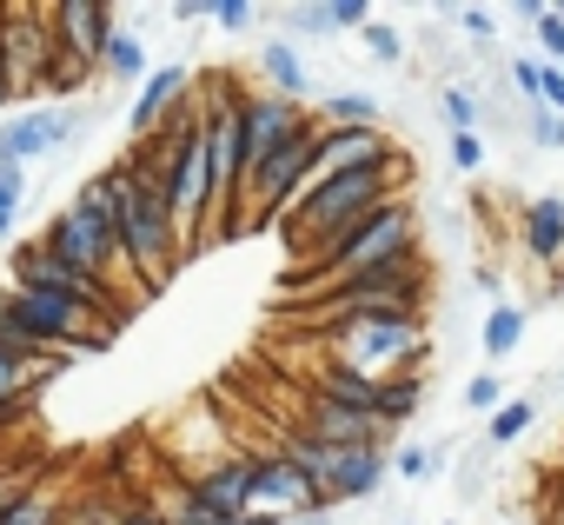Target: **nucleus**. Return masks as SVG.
I'll return each mask as SVG.
<instances>
[{
    "label": "nucleus",
    "instance_id": "36",
    "mask_svg": "<svg viewBox=\"0 0 564 525\" xmlns=\"http://www.w3.org/2000/svg\"><path fill=\"white\" fill-rule=\"evenodd\" d=\"M524 140H538V147H564V114H551V107H524Z\"/></svg>",
    "mask_w": 564,
    "mask_h": 525
},
{
    "label": "nucleus",
    "instance_id": "46",
    "mask_svg": "<svg viewBox=\"0 0 564 525\" xmlns=\"http://www.w3.org/2000/svg\"><path fill=\"white\" fill-rule=\"evenodd\" d=\"M8 233H14V213H0V239H8Z\"/></svg>",
    "mask_w": 564,
    "mask_h": 525
},
{
    "label": "nucleus",
    "instance_id": "6",
    "mask_svg": "<svg viewBox=\"0 0 564 525\" xmlns=\"http://www.w3.org/2000/svg\"><path fill=\"white\" fill-rule=\"evenodd\" d=\"M425 287H432V274H425V259L412 253V259H392V267H379V274H359V280L319 293L326 300L319 320L339 326V320H359V313H419L425 307Z\"/></svg>",
    "mask_w": 564,
    "mask_h": 525
},
{
    "label": "nucleus",
    "instance_id": "7",
    "mask_svg": "<svg viewBox=\"0 0 564 525\" xmlns=\"http://www.w3.org/2000/svg\"><path fill=\"white\" fill-rule=\"evenodd\" d=\"M0 61H8V81H14V100H34L61 61V28H54V8H21L8 0L0 8Z\"/></svg>",
    "mask_w": 564,
    "mask_h": 525
},
{
    "label": "nucleus",
    "instance_id": "15",
    "mask_svg": "<svg viewBox=\"0 0 564 525\" xmlns=\"http://www.w3.org/2000/svg\"><path fill=\"white\" fill-rule=\"evenodd\" d=\"M386 160H399V140H386V127H326V140H319V173H313V180L359 173V167H386Z\"/></svg>",
    "mask_w": 564,
    "mask_h": 525
},
{
    "label": "nucleus",
    "instance_id": "8",
    "mask_svg": "<svg viewBox=\"0 0 564 525\" xmlns=\"http://www.w3.org/2000/svg\"><path fill=\"white\" fill-rule=\"evenodd\" d=\"M8 280L14 287H34V293H61V300H74V307H87V313H107V320H127V293L120 287H107V280H94V274H74L67 259H54L41 239H28V246H14L8 253Z\"/></svg>",
    "mask_w": 564,
    "mask_h": 525
},
{
    "label": "nucleus",
    "instance_id": "29",
    "mask_svg": "<svg viewBox=\"0 0 564 525\" xmlns=\"http://www.w3.org/2000/svg\"><path fill=\"white\" fill-rule=\"evenodd\" d=\"M438 114L452 120V133H478V120H485V100H478V87L452 81V87L438 94Z\"/></svg>",
    "mask_w": 564,
    "mask_h": 525
},
{
    "label": "nucleus",
    "instance_id": "2",
    "mask_svg": "<svg viewBox=\"0 0 564 525\" xmlns=\"http://www.w3.org/2000/svg\"><path fill=\"white\" fill-rule=\"evenodd\" d=\"M405 180H412V160H405V153H399V160H386V167H359V173L313 180V186L293 200V213L279 219V233H286L293 259H313L319 246H333L339 233H352L366 213H379V206L405 200V193H399Z\"/></svg>",
    "mask_w": 564,
    "mask_h": 525
},
{
    "label": "nucleus",
    "instance_id": "31",
    "mask_svg": "<svg viewBox=\"0 0 564 525\" xmlns=\"http://www.w3.org/2000/svg\"><path fill=\"white\" fill-rule=\"evenodd\" d=\"M87 81H94V67H87V61H74V54L61 47V61H54V74H47V87H41V94H54L61 107H74V94H80Z\"/></svg>",
    "mask_w": 564,
    "mask_h": 525
},
{
    "label": "nucleus",
    "instance_id": "12",
    "mask_svg": "<svg viewBox=\"0 0 564 525\" xmlns=\"http://www.w3.org/2000/svg\"><path fill=\"white\" fill-rule=\"evenodd\" d=\"M54 28H61V47L100 74L107 67V47L120 41V8H107V0H61Z\"/></svg>",
    "mask_w": 564,
    "mask_h": 525
},
{
    "label": "nucleus",
    "instance_id": "14",
    "mask_svg": "<svg viewBox=\"0 0 564 525\" xmlns=\"http://www.w3.org/2000/svg\"><path fill=\"white\" fill-rule=\"evenodd\" d=\"M193 94V74H186V61H166V67H153L147 81H140V94H133V107H127V133H133V147L140 140H153L160 133V120L180 107Z\"/></svg>",
    "mask_w": 564,
    "mask_h": 525
},
{
    "label": "nucleus",
    "instance_id": "1",
    "mask_svg": "<svg viewBox=\"0 0 564 525\" xmlns=\"http://www.w3.org/2000/svg\"><path fill=\"white\" fill-rule=\"evenodd\" d=\"M94 180H100V193H107V206H113L120 253H127V274L140 280V293L166 287L193 246H186V233H180V219H173V206H166L160 167H153L140 147H127V153H120L113 167H100Z\"/></svg>",
    "mask_w": 564,
    "mask_h": 525
},
{
    "label": "nucleus",
    "instance_id": "38",
    "mask_svg": "<svg viewBox=\"0 0 564 525\" xmlns=\"http://www.w3.org/2000/svg\"><path fill=\"white\" fill-rule=\"evenodd\" d=\"M259 21V8L252 0H213V28H226V34H246Z\"/></svg>",
    "mask_w": 564,
    "mask_h": 525
},
{
    "label": "nucleus",
    "instance_id": "43",
    "mask_svg": "<svg viewBox=\"0 0 564 525\" xmlns=\"http://www.w3.org/2000/svg\"><path fill=\"white\" fill-rule=\"evenodd\" d=\"M544 525H564V479H557V492L544 499Z\"/></svg>",
    "mask_w": 564,
    "mask_h": 525
},
{
    "label": "nucleus",
    "instance_id": "10",
    "mask_svg": "<svg viewBox=\"0 0 564 525\" xmlns=\"http://www.w3.org/2000/svg\"><path fill=\"white\" fill-rule=\"evenodd\" d=\"M300 127H313V107H300V100H279V94H246L239 100V140H246V180L279 153V147H286ZM246 213V206H239Z\"/></svg>",
    "mask_w": 564,
    "mask_h": 525
},
{
    "label": "nucleus",
    "instance_id": "3",
    "mask_svg": "<svg viewBox=\"0 0 564 525\" xmlns=\"http://www.w3.org/2000/svg\"><path fill=\"white\" fill-rule=\"evenodd\" d=\"M412 253H419V206H412V200H392V206L366 213L352 233H339L333 246H319L313 259H300V267L286 274V287H319V293H333V287H346V280H359V274H379V267L412 259Z\"/></svg>",
    "mask_w": 564,
    "mask_h": 525
},
{
    "label": "nucleus",
    "instance_id": "39",
    "mask_svg": "<svg viewBox=\"0 0 564 525\" xmlns=\"http://www.w3.org/2000/svg\"><path fill=\"white\" fill-rule=\"evenodd\" d=\"M445 140H452V167L458 173H478L485 167V140L478 133H445Z\"/></svg>",
    "mask_w": 564,
    "mask_h": 525
},
{
    "label": "nucleus",
    "instance_id": "18",
    "mask_svg": "<svg viewBox=\"0 0 564 525\" xmlns=\"http://www.w3.org/2000/svg\"><path fill=\"white\" fill-rule=\"evenodd\" d=\"M259 74H265V94L300 100V107H306L313 74H306V61H300V47H293V41H265V47H259Z\"/></svg>",
    "mask_w": 564,
    "mask_h": 525
},
{
    "label": "nucleus",
    "instance_id": "28",
    "mask_svg": "<svg viewBox=\"0 0 564 525\" xmlns=\"http://www.w3.org/2000/svg\"><path fill=\"white\" fill-rule=\"evenodd\" d=\"M67 499L74 492H54V485H34L21 505H14V518L8 525H67Z\"/></svg>",
    "mask_w": 564,
    "mask_h": 525
},
{
    "label": "nucleus",
    "instance_id": "45",
    "mask_svg": "<svg viewBox=\"0 0 564 525\" xmlns=\"http://www.w3.org/2000/svg\"><path fill=\"white\" fill-rule=\"evenodd\" d=\"M293 525H333V512H300Z\"/></svg>",
    "mask_w": 564,
    "mask_h": 525
},
{
    "label": "nucleus",
    "instance_id": "35",
    "mask_svg": "<svg viewBox=\"0 0 564 525\" xmlns=\"http://www.w3.org/2000/svg\"><path fill=\"white\" fill-rule=\"evenodd\" d=\"M286 28L300 34V41H333L339 28H333V0L326 8H286Z\"/></svg>",
    "mask_w": 564,
    "mask_h": 525
},
{
    "label": "nucleus",
    "instance_id": "26",
    "mask_svg": "<svg viewBox=\"0 0 564 525\" xmlns=\"http://www.w3.org/2000/svg\"><path fill=\"white\" fill-rule=\"evenodd\" d=\"M107 81H120V87H133V81H147L153 67H147V34H127L120 28V41L107 47V67H100Z\"/></svg>",
    "mask_w": 564,
    "mask_h": 525
},
{
    "label": "nucleus",
    "instance_id": "24",
    "mask_svg": "<svg viewBox=\"0 0 564 525\" xmlns=\"http://www.w3.org/2000/svg\"><path fill=\"white\" fill-rule=\"evenodd\" d=\"M34 386H41V366H14L8 353H0V426H14L28 413Z\"/></svg>",
    "mask_w": 564,
    "mask_h": 525
},
{
    "label": "nucleus",
    "instance_id": "20",
    "mask_svg": "<svg viewBox=\"0 0 564 525\" xmlns=\"http://www.w3.org/2000/svg\"><path fill=\"white\" fill-rule=\"evenodd\" d=\"M524 246L538 259H564V200L557 193H538L524 206Z\"/></svg>",
    "mask_w": 564,
    "mask_h": 525
},
{
    "label": "nucleus",
    "instance_id": "25",
    "mask_svg": "<svg viewBox=\"0 0 564 525\" xmlns=\"http://www.w3.org/2000/svg\"><path fill=\"white\" fill-rule=\"evenodd\" d=\"M538 413H544V406H538V393L505 399V406H498V419H485V439H491V446H518V439L538 426Z\"/></svg>",
    "mask_w": 564,
    "mask_h": 525
},
{
    "label": "nucleus",
    "instance_id": "30",
    "mask_svg": "<svg viewBox=\"0 0 564 525\" xmlns=\"http://www.w3.org/2000/svg\"><path fill=\"white\" fill-rule=\"evenodd\" d=\"M445 452H452V439H438V446H405V452H392V472H399V479H438V472H445Z\"/></svg>",
    "mask_w": 564,
    "mask_h": 525
},
{
    "label": "nucleus",
    "instance_id": "33",
    "mask_svg": "<svg viewBox=\"0 0 564 525\" xmlns=\"http://www.w3.org/2000/svg\"><path fill=\"white\" fill-rule=\"evenodd\" d=\"M498 406H505V379H498V373H471V379H465V413L498 419Z\"/></svg>",
    "mask_w": 564,
    "mask_h": 525
},
{
    "label": "nucleus",
    "instance_id": "37",
    "mask_svg": "<svg viewBox=\"0 0 564 525\" xmlns=\"http://www.w3.org/2000/svg\"><path fill=\"white\" fill-rule=\"evenodd\" d=\"M34 485H41V479H34L28 465H14V472H0V525L14 518V505H21V499H28Z\"/></svg>",
    "mask_w": 564,
    "mask_h": 525
},
{
    "label": "nucleus",
    "instance_id": "17",
    "mask_svg": "<svg viewBox=\"0 0 564 525\" xmlns=\"http://www.w3.org/2000/svg\"><path fill=\"white\" fill-rule=\"evenodd\" d=\"M386 479H392V452H386V446H366V452H339V465H333V505L372 499Z\"/></svg>",
    "mask_w": 564,
    "mask_h": 525
},
{
    "label": "nucleus",
    "instance_id": "34",
    "mask_svg": "<svg viewBox=\"0 0 564 525\" xmlns=\"http://www.w3.org/2000/svg\"><path fill=\"white\" fill-rule=\"evenodd\" d=\"M359 47H366L379 67H399V61H405V34H399V28H386V21H372V28L359 34Z\"/></svg>",
    "mask_w": 564,
    "mask_h": 525
},
{
    "label": "nucleus",
    "instance_id": "40",
    "mask_svg": "<svg viewBox=\"0 0 564 525\" xmlns=\"http://www.w3.org/2000/svg\"><path fill=\"white\" fill-rule=\"evenodd\" d=\"M538 107L564 114V67H551V61H544V74H538Z\"/></svg>",
    "mask_w": 564,
    "mask_h": 525
},
{
    "label": "nucleus",
    "instance_id": "13",
    "mask_svg": "<svg viewBox=\"0 0 564 525\" xmlns=\"http://www.w3.org/2000/svg\"><path fill=\"white\" fill-rule=\"evenodd\" d=\"M186 485H193V499H199L206 512H219V518L246 525V518H252V485H259V459H252V452H226L219 465L193 472Z\"/></svg>",
    "mask_w": 564,
    "mask_h": 525
},
{
    "label": "nucleus",
    "instance_id": "16",
    "mask_svg": "<svg viewBox=\"0 0 564 525\" xmlns=\"http://www.w3.org/2000/svg\"><path fill=\"white\" fill-rule=\"evenodd\" d=\"M300 432H313V439H326V446H339V452H366V446H386V439H392L372 413L333 406V399H319V393H306V426H300Z\"/></svg>",
    "mask_w": 564,
    "mask_h": 525
},
{
    "label": "nucleus",
    "instance_id": "47",
    "mask_svg": "<svg viewBox=\"0 0 564 525\" xmlns=\"http://www.w3.org/2000/svg\"><path fill=\"white\" fill-rule=\"evenodd\" d=\"M246 525H272V518H246Z\"/></svg>",
    "mask_w": 564,
    "mask_h": 525
},
{
    "label": "nucleus",
    "instance_id": "21",
    "mask_svg": "<svg viewBox=\"0 0 564 525\" xmlns=\"http://www.w3.org/2000/svg\"><path fill=\"white\" fill-rule=\"evenodd\" d=\"M313 120L319 127H379L386 120V107H379V94H326L319 107H313Z\"/></svg>",
    "mask_w": 564,
    "mask_h": 525
},
{
    "label": "nucleus",
    "instance_id": "27",
    "mask_svg": "<svg viewBox=\"0 0 564 525\" xmlns=\"http://www.w3.org/2000/svg\"><path fill=\"white\" fill-rule=\"evenodd\" d=\"M478 340H485V360H511V353L524 346V313H518V307H491Z\"/></svg>",
    "mask_w": 564,
    "mask_h": 525
},
{
    "label": "nucleus",
    "instance_id": "19",
    "mask_svg": "<svg viewBox=\"0 0 564 525\" xmlns=\"http://www.w3.org/2000/svg\"><path fill=\"white\" fill-rule=\"evenodd\" d=\"M313 393H319V399H333V406H352V413H372V419H379V393H386V379H366V373H352V366L326 360V366H319V379H313Z\"/></svg>",
    "mask_w": 564,
    "mask_h": 525
},
{
    "label": "nucleus",
    "instance_id": "44",
    "mask_svg": "<svg viewBox=\"0 0 564 525\" xmlns=\"http://www.w3.org/2000/svg\"><path fill=\"white\" fill-rule=\"evenodd\" d=\"M0 107H21L14 100V81H8V61H0Z\"/></svg>",
    "mask_w": 564,
    "mask_h": 525
},
{
    "label": "nucleus",
    "instance_id": "23",
    "mask_svg": "<svg viewBox=\"0 0 564 525\" xmlns=\"http://www.w3.org/2000/svg\"><path fill=\"white\" fill-rule=\"evenodd\" d=\"M511 14H518V21H524L531 34H538V47H544V61L557 67V61H564V14L551 8V0H518V8H511Z\"/></svg>",
    "mask_w": 564,
    "mask_h": 525
},
{
    "label": "nucleus",
    "instance_id": "9",
    "mask_svg": "<svg viewBox=\"0 0 564 525\" xmlns=\"http://www.w3.org/2000/svg\"><path fill=\"white\" fill-rule=\"evenodd\" d=\"M100 107L107 100H94V107H21V114H8L0 120V147H8L21 167H34V160H54V153H67L94 120H100Z\"/></svg>",
    "mask_w": 564,
    "mask_h": 525
},
{
    "label": "nucleus",
    "instance_id": "22",
    "mask_svg": "<svg viewBox=\"0 0 564 525\" xmlns=\"http://www.w3.org/2000/svg\"><path fill=\"white\" fill-rule=\"evenodd\" d=\"M419 406H425V373H399V379H386V393H379V426L399 432V426L419 419Z\"/></svg>",
    "mask_w": 564,
    "mask_h": 525
},
{
    "label": "nucleus",
    "instance_id": "41",
    "mask_svg": "<svg viewBox=\"0 0 564 525\" xmlns=\"http://www.w3.org/2000/svg\"><path fill=\"white\" fill-rule=\"evenodd\" d=\"M180 28H199V21H213V0H173V8H166Z\"/></svg>",
    "mask_w": 564,
    "mask_h": 525
},
{
    "label": "nucleus",
    "instance_id": "11",
    "mask_svg": "<svg viewBox=\"0 0 564 525\" xmlns=\"http://www.w3.org/2000/svg\"><path fill=\"white\" fill-rule=\"evenodd\" d=\"M300 512H333L313 479L286 459V452H259V485H252V518H272V525H293Z\"/></svg>",
    "mask_w": 564,
    "mask_h": 525
},
{
    "label": "nucleus",
    "instance_id": "32",
    "mask_svg": "<svg viewBox=\"0 0 564 525\" xmlns=\"http://www.w3.org/2000/svg\"><path fill=\"white\" fill-rule=\"evenodd\" d=\"M452 21L465 28V41H471V54L485 61V54H491V41H498V14H491V8H452Z\"/></svg>",
    "mask_w": 564,
    "mask_h": 525
},
{
    "label": "nucleus",
    "instance_id": "5",
    "mask_svg": "<svg viewBox=\"0 0 564 525\" xmlns=\"http://www.w3.org/2000/svg\"><path fill=\"white\" fill-rule=\"evenodd\" d=\"M333 360L366 373V379H399V373H425V313H359L326 326Z\"/></svg>",
    "mask_w": 564,
    "mask_h": 525
},
{
    "label": "nucleus",
    "instance_id": "4",
    "mask_svg": "<svg viewBox=\"0 0 564 525\" xmlns=\"http://www.w3.org/2000/svg\"><path fill=\"white\" fill-rule=\"evenodd\" d=\"M41 246L54 259H67L74 274H94L120 293H140V280L127 274V253H120V226H113V206L100 193V180H80V193L41 226Z\"/></svg>",
    "mask_w": 564,
    "mask_h": 525
},
{
    "label": "nucleus",
    "instance_id": "42",
    "mask_svg": "<svg viewBox=\"0 0 564 525\" xmlns=\"http://www.w3.org/2000/svg\"><path fill=\"white\" fill-rule=\"evenodd\" d=\"M120 525H166V518H160V512H153V505H147V499H133V505H127V518H120Z\"/></svg>",
    "mask_w": 564,
    "mask_h": 525
}]
</instances>
